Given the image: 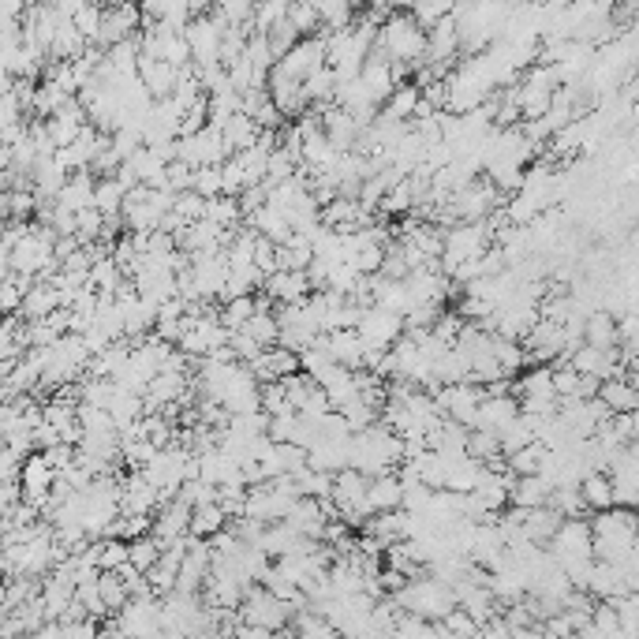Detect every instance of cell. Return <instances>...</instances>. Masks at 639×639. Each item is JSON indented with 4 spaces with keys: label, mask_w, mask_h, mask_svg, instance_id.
I'll return each instance as SVG.
<instances>
[{
    "label": "cell",
    "mask_w": 639,
    "mask_h": 639,
    "mask_svg": "<svg viewBox=\"0 0 639 639\" xmlns=\"http://www.w3.org/2000/svg\"><path fill=\"white\" fill-rule=\"evenodd\" d=\"M374 53L385 57L389 64H412L419 71L426 64V53H430V30L419 27L412 12H393L378 30Z\"/></svg>",
    "instance_id": "obj_1"
},
{
    "label": "cell",
    "mask_w": 639,
    "mask_h": 639,
    "mask_svg": "<svg viewBox=\"0 0 639 639\" xmlns=\"http://www.w3.org/2000/svg\"><path fill=\"white\" fill-rule=\"evenodd\" d=\"M591 531H595V561L621 565L628 557V550H632L639 539V516L628 509L595 512Z\"/></svg>",
    "instance_id": "obj_2"
},
{
    "label": "cell",
    "mask_w": 639,
    "mask_h": 639,
    "mask_svg": "<svg viewBox=\"0 0 639 639\" xmlns=\"http://www.w3.org/2000/svg\"><path fill=\"white\" fill-rule=\"evenodd\" d=\"M393 602H397L404 613H412V617H419V621H430V625H441L445 617L453 610H460L456 606V591L449 587V583L434 580V576H423V580H412L404 591H397L393 595Z\"/></svg>",
    "instance_id": "obj_3"
},
{
    "label": "cell",
    "mask_w": 639,
    "mask_h": 639,
    "mask_svg": "<svg viewBox=\"0 0 639 639\" xmlns=\"http://www.w3.org/2000/svg\"><path fill=\"white\" fill-rule=\"evenodd\" d=\"M494 247V228L490 221L483 225H456L445 232V255H441V273L445 277H453L460 266H468V262H479Z\"/></svg>",
    "instance_id": "obj_4"
},
{
    "label": "cell",
    "mask_w": 639,
    "mask_h": 639,
    "mask_svg": "<svg viewBox=\"0 0 639 639\" xmlns=\"http://www.w3.org/2000/svg\"><path fill=\"white\" fill-rule=\"evenodd\" d=\"M240 617L243 625H255V628H266V632H281V628H292L296 621V613L284 606L281 598L273 595L270 587H251L247 598H243L240 606Z\"/></svg>",
    "instance_id": "obj_5"
},
{
    "label": "cell",
    "mask_w": 639,
    "mask_h": 639,
    "mask_svg": "<svg viewBox=\"0 0 639 639\" xmlns=\"http://www.w3.org/2000/svg\"><path fill=\"white\" fill-rule=\"evenodd\" d=\"M116 625L124 628L131 639H161L165 636V613H161V598H131L128 610L116 617Z\"/></svg>",
    "instance_id": "obj_6"
},
{
    "label": "cell",
    "mask_w": 639,
    "mask_h": 639,
    "mask_svg": "<svg viewBox=\"0 0 639 639\" xmlns=\"http://www.w3.org/2000/svg\"><path fill=\"white\" fill-rule=\"evenodd\" d=\"M142 8L135 4H105V15H101V49H113V45H124L131 38L142 34Z\"/></svg>",
    "instance_id": "obj_7"
},
{
    "label": "cell",
    "mask_w": 639,
    "mask_h": 639,
    "mask_svg": "<svg viewBox=\"0 0 639 639\" xmlns=\"http://www.w3.org/2000/svg\"><path fill=\"white\" fill-rule=\"evenodd\" d=\"M404 318L400 314H389V311H378V307H370L367 318L359 322V337L367 341L370 352H393L400 341H404Z\"/></svg>",
    "instance_id": "obj_8"
},
{
    "label": "cell",
    "mask_w": 639,
    "mask_h": 639,
    "mask_svg": "<svg viewBox=\"0 0 639 639\" xmlns=\"http://www.w3.org/2000/svg\"><path fill=\"white\" fill-rule=\"evenodd\" d=\"M322 68H329L326 38H303V42H299L273 71H281V75L296 79V83H307L314 71H322Z\"/></svg>",
    "instance_id": "obj_9"
},
{
    "label": "cell",
    "mask_w": 639,
    "mask_h": 639,
    "mask_svg": "<svg viewBox=\"0 0 639 639\" xmlns=\"http://www.w3.org/2000/svg\"><path fill=\"white\" fill-rule=\"evenodd\" d=\"M262 296H270L277 307H303V303L314 296V284H311V277H307V273L281 270V273H273L270 281H266Z\"/></svg>",
    "instance_id": "obj_10"
},
{
    "label": "cell",
    "mask_w": 639,
    "mask_h": 639,
    "mask_svg": "<svg viewBox=\"0 0 639 639\" xmlns=\"http://www.w3.org/2000/svg\"><path fill=\"white\" fill-rule=\"evenodd\" d=\"M270 94L277 101V109L284 113V120H303V116L311 113V94H307V83H296V79H288L281 71H273L270 75Z\"/></svg>",
    "instance_id": "obj_11"
},
{
    "label": "cell",
    "mask_w": 639,
    "mask_h": 639,
    "mask_svg": "<svg viewBox=\"0 0 639 639\" xmlns=\"http://www.w3.org/2000/svg\"><path fill=\"white\" fill-rule=\"evenodd\" d=\"M180 71H184V68H172V64L146 57V53H142V60H139V79H142V86H146V94H150L154 101L176 98V86H180Z\"/></svg>",
    "instance_id": "obj_12"
},
{
    "label": "cell",
    "mask_w": 639,
    "mask_h": 639,
    "mask_svg": "<svg viewBox=\"0 0 639 639\" xmlns=\"http://www.w3.org/2000/svg\"><path fill=\"white\" fill-rule=\"evenodd\" d=\"M251 370H255V378L262 385H273V382H284V378H292V374H299L303 370V363H299L296 352H288V348H270V352L258 355V363H251Z\"/></svg>",
    "instance_id": "obj_13"
},
{
    "label": "cell",
    "mask_w": 639,
    "mask_h": 639,
    "mask_svg": "<svg viewBox=\"0 0 639 639\" xmlns=\"http://www.w3.org/2000/svg\"><path fill=\"white\" fill-rule=\"evenodd\" d=\"M524 415V408H520V400L516 397H490L483 404V412H479V430H490V434H509L512 426H516V419Z\"/></svg>",
    "instance_id": "obj_14"
},
{
    "label": "cell",
    "mask_w": 639,
    "mask_h": 639,
    "mask_svg": "<svg viewBox=\"0 0 639 639\" xmlns=\"http://www.w3.org/2000/svg\"><path fill=\"white\" fill-rule=\"evenodd\" d=\"M94 199H98V180H94V172H75V176H68L64 191H60L57 206L79 217V213L94 210Z\"/></svg>",
    "instance_id": "obj_15"
},
{
    "label": "cell",
    "mask_w": 639,
    "mask_h": 639,
    "mask_svg": "<svg viewBox=\"0 0 639 639\" xmlns=\"http://www.w3.org/2000/svg\"><path fill=\"white\" fill-rule=\"evenodd\" d=\"M243 113L251 116L262 131H281V124H284V113L277 109L270 86H255V90H247V94H243Z\"/></svg>",
    "instance_id": "obj_16"
},
{
    "label": "cell",
    "mask_w": 639,
    "mask_h": 639,
    "mask_svg": "<svg viewBox=\"0 0 639 639\" xmlns=\"http://www.w3.org/2000/svg\"><path fill=\"white\" fill-rule=\"evenodd\" d=\"M561 527H565V516L546 505V509L524 512L520 531H524L527 542H535V546H542V550H550V542L557 539V531H561Z\"/></svg>",
    "instance_id": "obj_17"
},
{
    "label": "cell",
    "mask_w": 639,
    "mask_h": 639,
    "mask_svg": "<svg viewBox=\"0 0 639 639\" xmlns=\"http://www.w3.org/2000/svg\"><path fill=\"white\" fill-rule=\"evenodd\" d=\"M404 483H400L397 471H389V475H378V479H370V494H367V505L370 512L378 516V512H400L404 509Z\"/></svg>",
    "instance_id": "obj_18"
},
{
    "label": "cell",
    "mask_w": 639,
    "mask_h": 639,
    "mask_svg": "<svg viewBox=\"0 0 639 639\" xmlns=\"http://www.w3.org/2000/svg\"><path fill=\"white\" fill-rule=\"evenodd\" d=\"M329 348H333V359L341 363L344 370H363L367 367V341L359 337V329H337L329 333Z\"/></svg>",
    "instance_id": "obj_19"
},
{
    "label": "cell",
    "mask_w": 639,
    "mask_h": 639,
    "mask_svg": "<svg viewBox=\"0 0 639 639\" xmlns=\"http://www.w3.org/2000/svg\"><path fill=\"white\" fill-rule=\"evenodd\" d=\"M75 583L64 580V576H57V572H49L45 576V587H42V606H45V617L49 621H64L68 617V610L75 606Z\"/></svg>",
    "instance_id": "obj_20"
},
{
    "label": "cell",
    "mask_w": 639,
    "mask_h": 639,
    "mask_svg": "<svg viewBox=\"0 0 639 639\" xmlns=\"http://www.w3.org/2000/svg\"><path fill=\"white\" fill-rule=\"evenodd\" d=\"M363 83L370 86V94L378 98V105H389V98L397 94V75H393V64L385 57H378V53H370V60H367V68H363V75H359Z\"/></svg>",
    "instance_id": "obj_21"
},
{
    "label": "cell",
    "mask_w": 639,
    "mask_h": 639,
    "mask_svg": "<svg viewBox=\"0 0 639 639\" xmlns=\"http://www.w3.org/2000/svg\"><path fill=\"white\" fill-rule=\"evenodd\" d=\"M583 344L591 348H602V352H613L621 348V322L606 311H595L587 322H583Z\"/></svg>",
    "instance_id": "obj_22"
},
{
    "label": "cell",
    "mask_w": 639,
    "mask_h": 639,
    "mask_svg": "<svg viewBox=\"0 0 639 639\" xmlns=\"http://www.w3.org/2000/svg\"><path fill=\"white\" fill-rule=\"evenodd\" d=\"M460 53V27H456V15H449L445 23L430 30V53H426V64H441L449 68V60Z\"/></svg>",
    "instance_id": "obj_23"
},
{
    "label": "cell",
    "mask_w": 639,
    "mask_h": 639,
    "mask_svg": "<svg viewBox=\"0 0 639 639\" xmlns=\"http://www.w3.org/2000/svg\"><path fill=\"white\" fill-rule=\"evenodd\" d=\"M550 497H554V486L546 483L542 475L535 479H516L512 483V509H524V512H535V509H546L550 505Z\"/></svg>",
    "instance_id": "obj_24"
},
{
    "label": "cell",
    "mask_w": 639,
    "mask_h": 639,
    "mask_svg": "<svg viewBox=\"0 0 639 639\" xmlns=\"http://www.w3.org/2000/svg\"><path fill=\"white\" fill-rule=\"evenodd\" d=\"M221 135H225L228 154H247V150H255V146H258V139H262V128H258V124L247 113H240V116H232L225 128H221Z\"/></svg>",
    "instance_id": "obj_25"
},
{
    "label": "cell",
    "mask_w": 639,
    "mask_h": 639,
    "mask_svg": "<svg viewBox=\"0 0 639 639\" xmlns=\"http://www.w3.org/2000/svg\"><path fill=\"white\" fill-rule=\"evenodd\" d=\"M598 400L610 408L613 415H632L639 412V393L632 389L628 378H610V382H602L598 389Z\"/></svg>",
    "instance_id": "obj_26"
},
{
    "label": "cell",
    "mask_w": 639,
    "mask_h": 639,
    "mask_svg": "<svg viewBox=\"0 0 639 639\" xmlns=\"http://www.w3.org/2000/svg\"><path fill=\"white\" fill-rule=\"evenodd\" d=\"M580 494H583V505H587V509H595V512L617 509V501H613V479L606 471H591V475L580 483Z\"/></svg>",
    "instance_id": "obj_27"
},
{
    "label": "cell",
    "mask_w": 639,
    "mask_h": 639,
    "mask_svg": "<svg viewBox=\"0 0 639 639\" xmlns=\"http://www.w3.org/2000/svg\"><path fill=\"white\" fill-rule=\"evenodd\" d=\"M221 531H228V512L221 509V505H202V509H195V516H191V539L213 542Z\"/></svg>",
    "instance_id": "obj_28"
},
{
    "label": "cell",
    "mask_w": 639,
    "mask_h": 639,
    "mask_svg": "<svg viewBox=\"0 0 639 639\" xmlns=\"http://www.w3.org/2000/svg\"><path fill=\"white\" fill-rule=\"evenodd\" d=\"M419 105H423V90L415 83H404V86H397V94L389 98L385 113L393 116V120H400V124H408V120H415Z\"/></svg>",
    "instance_id": "obj_29"
},
{
    "label": "cell",
    "mask_w": 639,
    "mask_h": 639,
    "mask_svg": "<svg viewBox=\"0 0 639 639\" xmlns=\"http://www.w3.org/2000/svg\"><path fill=\"white\" fill-rule=\"evenodd\" d=\"M124 199H128V191L120 187L116 176L109 180H98V199H94V210L109 221V217H124Z\"/></svg>",
    "instance_id": "obj_30"
},
{
    "label": "cell",
    "mask_w": 639,
    "mask_h": 639,
    "mask_svg": "<svg viewBox=\"0 0 639 639\" xmlns=\"http://www.w3.org/2000/svg\"><path fill=\"white\" fill-rule=\"evenodd\" d=\"M255 314H258V296L228 299V303H221V326L240 333V329H247V322H251Z\"/></svg>",
    "instance_id": "obj_31"
},
{
    "label": "cell",
    "mask_w": 639,
    "mask_h": 639,
    "mask_svg": "<svg viewBox=\"0 0 639 639\" xmlns=\"http://www.w3.org/2000/svg\"><path fill=\"white\" fill-rule=\"evenodd\" d=\"M94 554H98L101 572H120L124 565H131V542H124V539H98V542H94Z\"/></svg>",
    "instance_id": "obj_32"
},
{
    "label": "cell",
    "mask_w": 639,
    "mask_h": 639,
    "mask_svg": "<svg viewBox=\"0 0 639 639\" xmlns=\"http://www.w3.org/2000/svg\"><path fill=\"white\" fill-rule=\"evenodd\" d=\"M299 486V497H307V501H329L333 497V475H326V471H299V475H292Z\"/></svg>",
    "instance_id": "obj_33"
},
{
    "label": "cell",
    "mask_w": 639,
    "mask_h": 639,
    "mask_svg": "<svg viewBox=\"0 0 639 639\" xmlns=\"http://www.w3.org/2000/svg\"><path fill=\"white\" fill-rule=\"evenodd\" d=\"M243 333H247V337H255V341L262 344L266 352L281 344V322H277V314H273V311H258L255 318L247 322V329H243Z\"/></svg>",
    "instance_id": "obj_34"
},
{
    "label": "cell",
    "mask_w": 639,
    "mask_h": 639,
    "mask_svg": "<svg viewBox=\"0 0 639 639\" xmlns=\"http://www.w3.org/2000/svg\"><path fill=\"white\" fill-rule=\"evenodd\" d=\"M288 23L296 27L299 38H318V34H322L318 4H288Z\"/></svg>",
    "instance_id": "obj_35"
},
{
    "label": "cell",
    "mask_w": 639,
    "mask_h": 639,
    "mask_svg": "<svg viewBox=\"0 0 639 639\" xmlns=\"http://www.w3.org/2000/svg\"><path fill=\"white\" fill-rule=\"evenodd\" d=\"M101 598H105V606H109V613H120L128 610V602H131V591L124 587V580L116 576V572H101Z\"/></svg>",
    "instance_id": "obj_36"
},
{
    "label": "cell",
    "mask_w": 639,
    "mask_h": 639,
    "mask_svg": "<svg viewBox=\"0 0 639 639\" xmlns=\"http://www.w3.org/2000/svg\"><path fill=\"white\" fill-rule=\"evenodd\" d=\"M468 456L471 460H479V464H490V460H497V456H505L501 453V438L490 434V430H471Z\"/></svg>",
    "instance_id": "obj_37"
},
{
    "label": "cell",
    "mask_w": 639,
    "mask_h": 639,
    "mask_svg": "<svg viewBox=\"0 0 639 639\" xmlns=\"http://www.w3.org/2000/svg\"><path fill=\"white\" fill-rule=\"evenodd\" d=\"M195 195H202L206 202L221 199L225 195V176H221V165H210V169H195V184H191Z\"/></svg>",
    "instance_id": "obj_38"
},
{
    "label": "cell",
    "mask_w": 639,
    "mask_h": 639,
    "mask_svg": "<svg viewBox=\"0 0 639 639\" xmlns=\"http://www.w3.org/2000/svg\"><path fill=\"white\" fill-rule=\"evenodd\" d=\"M101 15H105V4H83V8L75 12V19H71L75 30H79L90 45H98L101 38Z\"/></svg>",
    "instance_id": "obj_39"
},
{
    "label": "cell",
    "mask_w": 639,
    "mask_h": 639,
    "mask_svg": "<svg viewBox=\"0 0 639 639\" xmlns=\"http://www.w3.org/2000/svg\"><path fill=\"white\" fill-rule=\"evenodd\" d=\"M165 557V546L154 539V535H146V539H135L131 542V565L139 568V572H150Z\"/></svg>",
    "instance_id": "obj_40"
},
{
    "label": "cell",
    "mask_w": 639,
    "mask_h": 639,
    "mask_svg": "<svg viewBox=\"0 0 639 639\" xmlns=\"http://www.w3.org/2000/svg\"><path fill=\"white\" fill-rule=\"evenodd\" d=\"M288 19V4L284 0H270V4H255V34H270L277 23Z\"/></svg>",
    "instance_id": "obj_41"
},
{
    "label": "cell",
    "mask_w": 639,
    "mask_h": 639,
    "mask_svg": "<svg viewBox=\"0 0 639 639\" xmlns=\"http://www.w3.org/2000/svg\"><path fill=\"white\" fill-rule=\"evenodd\" d=\"M441 628H445L449 636H456V639H479V632H483V628L475 625V617H468L464 610L449 613V617L441 621Z\"/></svg>",
    "instance_id": "obj_42"
},
{
    "label": "cell",
    "mask_w": 639,
    "mask_h": 639,
    "mask_svg": "<svg viewBox=\"0 0 639 639\" xmlns=\"http://www.w3.org/2000/svg\"><path fill=\"white\" fill-rule=\"evenodd\" d=\"M232 636L236 639H273V632H266V628H255V625H236L232 628Z\"/></svg>",
    "instance_id": "obj_43"
},
{
    "label": "cell",
    "mask_w": 639,
    "mask_h": 639,
    "mask_svg": "<svg viewBox=\"0 0 639 639\" xmlns=\"http://www.w3.org/2000/svg\"><path fill=\"white\" fill-rule=\"evenodd\" d=\"M512 639H550V636H546V625H527V628H516Z\"/></svg>",
    "instance_id": "obj_44"
},
{
    "label": "cell",
    "mask_w": 639,
    "mask_h": 639,
    "mask_svg": "<svg viewBox=\"0 0 639 639\" xmlns=\"http://www.w3.org/2000/svg\"><path fill=\"white\" fill-rule=\"evenodd\" d=\"M628 382H632V389L639 393V355L632 359V363H628Z\"/></svg>",
    "instance_id": "obj_45"
},
{
    "label": "cell",
    "mask_w": 639,
    "mask_h": 639,
    "mask_svg": "<svg viewBox=\"0 0 639 639\" xmlns=\"http://www.w3.org/2000/svg\"><path fill=\"white\" fill-rule=\"evenodd\" d=\"M636 516H639V509H636Z\"/></svg>",
    "instance_id": "obj_46"
}]
</instances>
